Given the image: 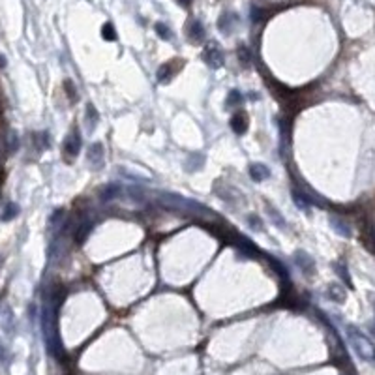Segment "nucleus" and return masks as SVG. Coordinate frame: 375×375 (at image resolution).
Returning a JSON list of instances; mask_svg holds the SVG:
<instances>
[{
    "mask_svg": "<svg viewBox=\"0 0 375 375\" xmlns=\"http://www.w3.org/2000/svg\"><path fill=\"white\" fill-rule=\"evenodd\" d=\"M347 334H349V340H351V345L356 351V354L362 358V360H368V362H374L375 360V345L372 343V340L364 336L360 330H356L353 326L347 328Z\"/></svg>",
    "mask_w": 375,
    "mask_h": 375,
    "instance_id": "obj_1",
    "label": "nucleus"
},
{
    "mask_svg": "<svg viewBox=\"0 0 375 375\" xmlns=\"http://www.w3.org/2000/svg\"><path fill=\"white\" fill-rule=\"evenodd\" d=\"M79 152H81V137L77 131H72L64 141V156L68 161H72Z\"/></svg>",
    "mask_w": 375,
    "mask_h": 375,
    "instance_id": "obj_2",
    "label": "nucleus"
},
{
    "mask_svg": "<svg viewBox=\"0 0 375 375\" xmlns=\"http://www.w3.org/2000/svg\"><path fill=\"white\" fill-rule=\"evenodd\" d=\"M203 60L210 66L212 70H218L220 66H224V53H222L218 47L210 45V47H206L203 51Z\"/></svg>",
    "mask_w": 375,
    "mask_h": 375,
    "instance_id": "obj_3",
    "label": "nucleus"
},
{
    "mask_svg": "<svg viewBox=\"0 0 375 375\" xmlns=\"http://www.w3.org/2000/svg\"><path fill=\"white\" fill-rule=\"evenodd\" d=\"M295 263H297V267L302 270V274H306V276H310L315 272V263H313V259L306 253V251H302L299 250L297 253H295Z\"/></svg>",
    "mask_w": 375,
    "mask_h": 375,
    "instance_id": "obj_4",
    "label": "nucleus"
},
{
    "mask_svg": "<svg viewBox=\"0 0 375 375\" xmlns=\"http://www.w3.org/2000/svg\"><path fill=\"white\" fill-rule=\"evenodd\" d=\"M86 158H88V163L92 167H101L103 165V145L101 143H94L88 152H86Z\"/></svg>",
    "mask_w": 375,
    "mask_h": 375,
    "instance_id": "obj_5",
    "label": "nucleus"
},
{
    "mask_svg": "<svg viewBox=\"0 0 375 375\" xmlns=\"http://www.w3.org/2000/svg\"><path fill=\"white\" fill-rule=\"evenodd\" d=\"M186 32H188V38H190L193 43H199V42H203L204 40V28H203V25L197 21V19H193V21L188 23Z\"/></svg>",
    "mask_w": 375,
    "mask_h": 375,
    "instance_id": "obj_6",
    "label": "nucleus"
},
{
    "mask_svg": "<svg viewBox=\"0 0 375 375\" xmlns=\"http://www.w3.org/2000/svg\"><path fill=\"white\" fill-rule=\"evenodd\" d=\"M250 176L255 182H263V180H267L268 176H270V169L265 163H251L250 165Z\"/></svg>",
    "mask_w": 375,
    "mask_h": 375,
    "instance_id": "obj_7",
    "label": "nucleus"
},
{
    "mask_svg": "<svg viewBox=\"0 0 375 375\" xmlns=\"http://www.w3.org/2000/svg\"><path fill=\"white\" fill-rule=\"evenodd\" d=\"M238 21V15L233 13V11H225L224 15L218 19V28L222 30V32L229 34L231 32V28L235 26V23Z\"/></svg>",
    "mask_w": 375,
    "mask_h": 375,
    "instance_id": "obj_8",
    "label": "nucleus"
},
{
    "mask_svg": "<svg viewBox=\"0 0 375 375\" xmlns=\"http://www.w3.org/2000/svg\"><path fill=\"white\" fill-rule=\"evenodd\" d=\"M231 128H233V131L238 133V135H242L248 129V117L242 111H238V113H235V115L231 117Z\"/></svg>",
    "mask_w": 375,
    "mask_h": 375,
    "instance_id": "obj_9",
    "label": "nucleus"
},
{
    "mask_svg": "<svg viewBox=\"0 0 375 375\" xmlns=\"http://www.w3.org/2000/svg\"><path fill=\"white\" fill-rule=\"evenodd\" d=\"M330 227H332L334 231L338 233L340 236H345V238H349L351 236V225L347 224L345 220H342V218H336V216H332L330 218Z\"/></svg>",
    "mask_w": 375,
    "mask_h": 375,
    "instance_id": "obj_10",
    "label": "nucleus"
},
{
    "mask_svg": "<svg viewBox=\"0 0 375 375\" xmlns=\"http://www.w3.org/2000/svg\"><path fill=\"white\" fill-rule=\"evenodd\" d=\"M328 299L334 300V302H343L345 300V291L338 285V283H332L328 287Z\"/></svg>",
    "mask_w": 375,
    "mask_h": 375,
    "instance_id": "obj_11",
    "label": "nucleus"
},
{
    "mask_svg": "<svg viewBox=\"0 0 375 375\" xmlns=\"http://www.w3.org/2000/svg\"><path fill=\"white\" fill-rule=\"evenodd\" d=\"M204 163L203 156L201 154H192V156H188V163H186V169L188 171H197V169H201V165Z\"/></svg>",
    "mask_w": 375,
    "mask_h": 375,
    "instance_id": "obj_12",
    "label": "nucleus"
},
{
    "mask_svg": "<svg viewBox=\"0 0 375 375\" xmlns=\"http://www.w3.org/2000/svg\"><path fill=\"white\" fill-rule=\"evenodd\" d=\"M173 64H163L158 70V81L160 83H169V79L173 77V74H175V70H171Z\"/></svg>",
    "mask_w": 375,
    "mask_h": 375,
    "instance_id": "obj_13",
    "label": "nucleus"
},
{
    "mask_svg": "<svg viewBox=\"0 0 375 375\" xmlns=\"http://www.w3.org/2000/svg\"><path fill=\"white\" fill-rule=\"evenodd\" d=\"M19 214V208H17V204H6V208H4V212H2V220L4 222H10V220H13L15 216Z\"/></svg>",
    "mask_w": 375,
    "mask_h": 375,
    "instance_id": "obj_14",
    "label": "nucleus"
},
{
    "mask_svg": "<svg viewBox=\"0 0 375 375\" xmlns=\"http://www.w3.org/2000/svg\"><path fill=\"white\" fill-rule=\"evenodd\" d=\"M334 268H336V272L342 276V279L345 281V285H347V287H353V283H351V276H349V270H347V267H345L343 263H338Z\"/></svg>",
    "mask_w": 375,
    "mask_h": 375,
    "instance_id": "obj_15",
    "label": "nucleus"
},
{
    "mask_svg": "<svg viewBox=\"0 0 375 375\" xmlns=\"http://www.w3.org/2000/svg\"><path fill=\"white\" fill-rule=\"evenodd\" d=\"M101 34H103V38H105L107 42H115V40H117V30H115V26H113L111 23H105V25H103Z\"/></svg>",
    "mask_w": 375,
    "mask_h": 375,
    "instance_id": "obj_16",
    "label": "nucleus"
},
{
    "mask_svg": "<svg viewBox=\"0 0 375 375\" xmlns=\"http://www.w3.org/2000/svg\"><path fill=\"white\" fill-rule=\"evenodd\" d=\"M118 186H105L101 192H100V197L101 199H111V197H115V195H118Z\"/></svg>",
    "mask_w": 375,
    "mask_h": 375,
    "instance_id": "obj_17",
    "label": "nucleus"
},
{
    "mask_svg": "<svg viewBox=\"0 0 375 375\" xmlns=\"http://www.w3.org/2000/svg\"><path fill=\"white\" fill-rule=\"evenodd\" d=\"M238 103H242V94H240L238 90L229 92V96H227V105L233 107V105H238Z\"/></svg>",
    "mask_w": 375,
    "mask_h": 375,
    "instance_id": "obj_18",
    "label": "nucleus"
},
{
    "mask_svg": "<svg viewBox=\"0 0 375 375\" xmlns=\"http://www.w3.org/2000/svg\"><path fill=\"white\" fill-rule=\"evenodd\" d=\"M267 212H268L270 216H272V222H274V224H276V225H281V227H285V220H283V216L278 214V212H276V210H274V208H272L270 204H267Z\"/></svg>",
    "mask_w": 375,
    "mask_h": 375,
    "instance_id": "obj_19",
    "label": "nucleus"
},
{
    "mask_svg": "<svg viewBox=\"0 0 375 375\" xmlns=\"http://www.w3.org/2000/svg\"><path fill=\"white\" fill-rule=\"evenodd\" d=\"M156 32L160 34L163 40H171V30L165 23H156Z\"/></svg>",
    "mask_w": 375,
    "mask_h": 375,
    "instance_id": "obj_20",
    "label": "nucleus"
},
{
    "mask_svg": "<svg viewBox=\"0 0 375 375\" xmlns=\"http://www.w3.org/2000/svg\"><path fill=\"white\" fill-rule=\"evenodd\" d=\"M238 58H240V62L244 66L250 64V58H251V56H250V51H248L246 47H240V49H238Z\"/></svg>",
    "mask_w": 375,
    "mask_h": 375,
    "instance_id": "obj_21",
    "label": "nucleus"
},
{
    "mask_svg": "<svg viewBox=\"0 0 375 375\" xmlns=\"http://www.w3.org/2000/svg\"><path fill=\"white\" fill-rule=\"evenodd\" d=\"M88 120H90V131H92L94 126H96V122L100 120V118H98V113L94 111L92 105H88Z\"/></svg>",
    "mask_w": 375,
    "mask_h": 375,
    "instance_id": "obj_22",
    "label": "nucleus"
},
{
    "mask_svg": "<svg viewBox=\"0 0 375 375\" xmlns=\"http://www.w3.org/2000/svg\"><path fill=\"white\" fill-rule=\"evenodd\" d=\"M248 225H250L251 229H261V222H259V218L255 214L248 216Z\"/></svg>",
    "mask_w": 375,
    "mask_h": 375,
    "instance_id": "obj_23",
    "label": "nucleus"
},
{
    "mask_svg": "<svg viewBox=\"0 0 375 375\" xmlns=\"http://www.w3.org/2000/svg\"><path fill=\"white\" fill-rule=\"evenodd\" d=\"M66 92H68V96L72 94V101H75V98H77V94H75L74 83H70V81H66Z\"/></svg>",
    "mask_w": 375,
    "mask_h": 375,
    "instance_id": "obj_24",
    "label": "nucleus"
},
{
    "mask_svg": "<svg viewBox=\"0 0 375 375\" xmlns=\"http://www.w3.org/2000/svg\"><path fill=\"white\" fill-rule=\"evenodd\" d=\"M176 2H178L180 6H184V8H188V6L192 4V0H176Z\"/></svg>",
    "mask_w": 375,
    "mask_h": 375,
    "instance_id": "obj_25",
    "label": "nucleus"
},
{
    "mask_svg": "<svg viewBox=\"0 0 375 375\" xmlns=\"http://www.w3.org/2000/svg\"><path fill=\"white\" fill-rule=\"evenodd\" d=\"M374 334H375V326H374Z\"/></svg>",
    "mask_w": 375,
    "mask_h": 375,
    "instance_id": "obj_26",
    "label": "nucleus"
},
{
    "mask_svg": "<svg viewBox=\"0 0 375 375\" xmlns=\"http://www.w3.org/2000/svg\"><path fill=\"white\" fill-rule=\"evenodd\" d=\"M374 306H375V302H374Z\"/></svg>",
    "mask_w": 375,
    "mask_h": 375,
    "instance_id": "obj_27",
    "label": "nucleus"
}]
</instances>
